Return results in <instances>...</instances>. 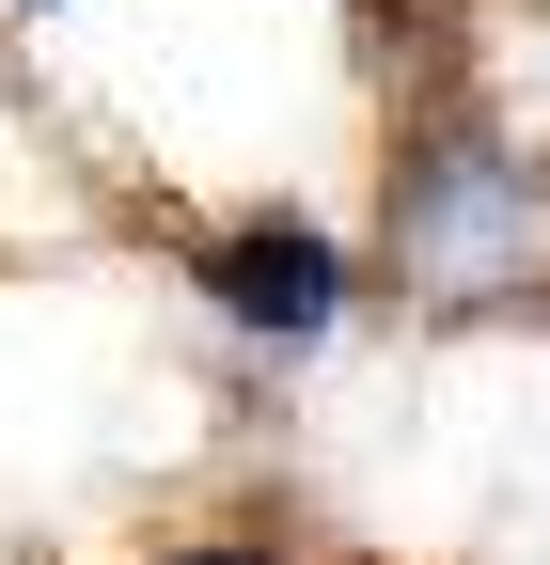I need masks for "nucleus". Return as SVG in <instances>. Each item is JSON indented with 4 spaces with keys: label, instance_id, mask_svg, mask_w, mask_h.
I'll return each instance as SVG.
<instances>
[{
    "label": "nucleus",
    "instance_id": "f257e3e1",
    "mask_svg": "<svg viewBox=\"0 0 550 565\" xmlns=\"http://www.w3.org/2000/svg\"><path fill=\"white\" fill-rule=\"evenodd\" d=\"M393 252H409V282H441V299H535V267H550V204H535L519 158L456 141V158L393 173Z\"/></svg>",
    "mask_w": 550,
    "mask_h": 565
},
{
    "label": "nucleus",
    "instance_id": "f03ea898",
    "mask_svg": "<svg viewBox=\"0 0 550 565\" xmlns=\"http://www.w3.org/2000/svg\"><path fill=\"white\" fill-rule=\"evenodd\" d=\"M204 282H221V315L236 330H330V299H347V267H330V236H299V221H252L236 252H204Z\"/></svg>",
    "mask_w": 550,
    "mask_h": 565
},
{
    "label": "nucleus",
    "instance_id": "7ed1b4c3",
    "mask_svg": "<svg viewBox=\"0 0 550 565\" xmlns=\"http://www.w3.org/2000/svg\"><path fill=\"white\" fill-rule=\"evenodd\" d=\"M158 565H267V550H158Z\"/></svg>",
    "mask_w": 550,
    "mask_h": 565
}]
</instances>
